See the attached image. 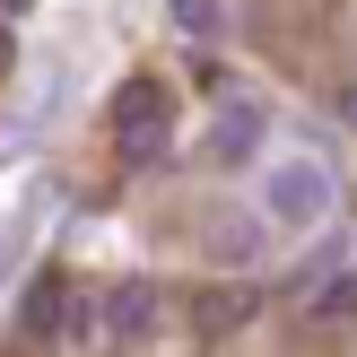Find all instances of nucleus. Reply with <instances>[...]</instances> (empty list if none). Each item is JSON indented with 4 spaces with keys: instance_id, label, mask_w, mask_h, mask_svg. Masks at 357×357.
Wrapping results in <instances>:
<instances>
[{
    "instance_id": "1",
    "label": "nucleus",
    "mask_w": 357,
    "mask_h": 357,
    "mask_svg": "<svg viewBox=\"0 0 357 357\" xmlns=\"http://www.w3.org/2000/svg\"><path fill=\"white\" fill-rule=\"evenodd\" d=\"M166 131H174V87H166V79H131V87L114 96V139H122V157L149 166V157L166 149Z\"/></svg>"
},
{
    "instance_id": "2",
    "label": "nucleus",
    "mask_w": 357,
    "mask_h": 357,
    "mask_svg": "<svg viewBox=\"0 0 357 357\" xmlns=\"http://www.w3.org/2000/svg\"><path fill=\"white\" fill-rule=\"evenodd\" d=\"M261 209H271L279 227H323L331 218V166H314V157H296V166H271V183H261Z\"/></svg>"
},
{
    "instance_id": "3",
    "label": "nucleus",
    "mask_w": 357,
    "mask_h": 357,
    "mask_svg": "<svg viewBox=\"0 0 357 357\" xmlns=\"http://www.w3.org/2000/svg\"><path fill=\"white\" fill-rule=\"evenodd\" d=\"M61 305H70V288L44 271V279L26 288V331H61Z\"/></svg>"
},
{
    "instance_id": "4",
    "label": "nucleus",
    "mask_w": 357,
    "mask_h": 357,
    "mask_svg": "<svg viewBox=\"0 0 357 357\" xmlns=\"http://www.w3.org/2000/svg\"><path fill=\"white\" fill-rule=\"evenodd\" d=\"M105 323H114V331H149V323H157V296H149V288H114Z\"/></svg>"
},
{
    "instance_id": "5",
    "label": "nucleus",
    "mask_w": 357,
    "mask_h": 357,
    "mask_svg": "<svg viewBox=\"0 0 357 357\" xmlns=\"http://www.w3.org/2000/svg\"><path fill=\"white\" fill-rule=\"evenodd\" d=\"M174 26L183 35H218V0H174Z\"/></svg>"
},
{
    "instance_id": "6",
    "label": "nucleus",
    "mask_w": 357,
    "mask_h": 357,
    "mask_svg": "<svg viewBox=\"0 0 357 357\" xmlns=\"http://www.w3.org/2000/svg\"><path fill=\"white\" fill-rule=\"evenodd\" d=\"M209 253H218V261H244V253H253V227H244V218H227L218 236H209Z\"/></svg>"
},
{
    "instance_id": "7",
    "label": "nucleus",
    "mask_w": 357,
    "mask_h": 357,
    "mask_svg": "<svg viewBox=\"0 0 357 357\" xmlns=\"http://www.w3.org/2000/svg\"><path fill=\"white\" fill-rule=\"evenodd\" d=\"M253 139H261L253 114H227V122H218V157H227V149H253Z\"/></svg>"
},
{
    "instance_id": "8",
    "label": "nucleus",
    "mask_w": 357,
    "mask_h": 357,
    "mask_svg": "<svg viewBox=\"0 0 357 357\" xmlns=\"http://www.w3.org/2000/svg\"><path fill=\"white\" fill-rule=\"evenodd\" d=\"M349 305H357V279H331V288H323V305H314V314H323V323H340Z\"/></svg>"
},
{
    "instance_id": "9",
    "label": "nucleus",
    "mask_w": 357,
    "mask_h": 357,
    "mask_svg": "<svg viewBox=\"0 0 357 357\" xmlns=\"http://www.w3.org/2000/svg\"><path fill=\"white\" fill-rule=\"evenodd\" d=\"M340 114H349V131H357V87H349V96H340Z\"/></svg>"
},
{
    "instance_id": "10",
    "label": "nucleus",
    "mask_w": 357,
    "mask_h": 357,
    "mask_svg": "<svg viewBox=\"0 0 357 357\" xmlns=\"http://www.w3.org/2000/svg\"><path fill=\"white\" fill-rule=\"evenodd\" d=\"M9 61H17V44H9V35H0V70H9Z\"/></svg>"
}]
</instances>
